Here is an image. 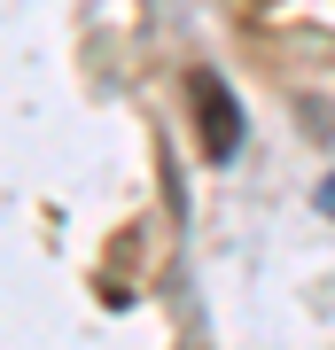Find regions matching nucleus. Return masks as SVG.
Listing matches in <instances>:
<instances>
[{"instance_id":"2","label":"nucleus","mask_w":335,"mask_h":350,"mask_svg":"<svg viewBox=\"0 0 335 350\" xmlns=\"http://www.w3.org/2000/svg\"><path fill=\"white\" fill-rule=\"evenodd\" d=\"M320 211H327V218H335V179H327V187H320Z\"/></svg>"},{"instance_id":"1","label":"nucleus","mask_w":335,"mask_h":350,"mask_svg":"<svg viewBox=\"0 0 335 350\" xmlns=\"http://www.w3.org/2000/svg\"><path fill=\"white\" fill-rule=\"evenodd\" d=\"M187 94H195V125H203V148H211V156L226 163V156L242 148V109H234V94H226L211 70H195V86H187Z\"/></svg>"}]
</instances>
